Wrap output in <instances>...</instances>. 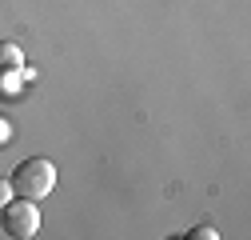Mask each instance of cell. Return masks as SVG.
Listing matches in <instances>:
<instances>
[{
	"label": "cell",
	"instance_id": "obj_1",
	"mask_svg": "<svg viewBox=\"0 0 251 240\" xmlns=\"http://www.w3.org/2000/svg\"><path fill=\"white\" fill-rule=\"evenodd\" d=\"M12 192L16 196H24V200H48L52 196V188H56V164L52 160H44V156H28V160H20L16 168H12Z\"/></svg>",
	"mask_w": 251,
	"mask_h": 240
},
{
	"label": "cell",
	"instance_id": "obj_5",
	"mask_svg": "<svg viewBox=\"0 0 251 240\" xmlns=\"http://www.w3.org/2000/svg\"><path fill=\"white\" fill-rule=\"evenodd\" d=\"M12 140V128H8V120H0V144H8Z\"/></svg>",
	"mask_w": 251,
	"mask_h": 240
},
{
	"label": "cell",
	"instance_id": "obj_4",
	"mask_svg": "<svg viewBox=\"0 0 251 240\" xmlns=\"http://www.w3.org/2000/svg\"><path fill=\"white\" fill-rule=\"evenodd\" d=\"M12 196H16V192H12V180H4V176H0V208H4Z\"/></svg>",
	"mask_w": 251,
	"mask_h": 240
},
{
	"label": "cell",
	"instance_id": "obj_6",
	"mask_svg": "<svg viewBox=\"0 0 251 240\" xmlns=\"http://www.w3.org/2000/svg\"><path fill=\"white\" fill-rule=\"evenodd\" d=\"M192 236H203V240H215V228H211V224H203V228H196Z\"/></svg>",
	"mask_w": 251,
	"mask_h": 240
},
{
	"label": "cell",
	"instance_id": "obj_2",
	"mask_svg": "<svg viewBox=\"0 0 251 240\" xmlns=\"http://www.w3.org/2000/svg\"><path fill=\"white\" fill-rule=\"evenodd\" d=\"M0 224H4V232L12 240H28V236H36L40 232V208L36 200H8L4 208H0Z\"/></svg>",
	"mask_w": 251,
	"mask_h": 240
},
{
	"label": "cell",
	"instance_id": "obj_3",
	"mask_svg": "<svg viewBox=\"0 0 251 240\" xmlns=\"http://www.w3.org/2000/svg\"><path fill=\"white\" fill-rule=\"evenodd\" d=\"M20 68H24V52L12 40H0V76L4 72H20Z\"/></svg>",
	"mask_w": 251,
	"mask_h": 240
}]
</instances>
